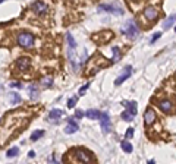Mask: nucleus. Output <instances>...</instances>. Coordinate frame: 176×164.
<instances>
[{"label":"nucleus","mask_w":176,"mask_h":164,"mask_svg":"<svg viewBox=\"0 0 176 164\" xmlns=\"http://www.w3.org/2000/svg\"><path fill=\"white\" fill-rule=\"evenodd\" d=\"M66 160L78 161V163H96V157L93 154H90L87 150H84V148L71 150V154L66 157Z\"/></svg>","instance_id":"f257e3e1"},{"label":"nucleus","mask_w":176,"mask_h":164,"mask_svg":"<svg viewBox=\"0 0 176 164\" xmlns=\"http://www.w3.org/2000/svg\"><path fill=\"white\" fill-rule=\"evenodd\" d=\"M16 40H18V44L21 47H24V49H31L34 45V41H35V38L31 32H19Z\"/></svg>","instance_id":"f03ea898"},{"label":"nucleus","mask_w":176,"mask_h":164,"mask_svg":"<svg viewBox=\"0 0 176 164\" xmlns=\"http://www.w3.org/2000/svg\"><path fill=\"white\" fill-rule=\"evenodd\" d=\"M122 32H123L126 37H129L131 40H135V38L138 37V34H140V30H138V27L135 25L134 21H128L125 25L122 27Z\"/></svg>","instance_id":"7ed1b4c3"},{"label":"nucleus","mask_w":176,"mask_h":164,"mask_svg":"<svg viewBox=\"0 0 176 164\" xmlns=\"http://www.w3.org/2000/svg\"><path fill=\"white\" fill-rule=\"evenodd\" d=\"M31 10H32V13H35L38 16H44L49 12V6L44 2H41V0H37V2H34L31 5Z\"/></svg>","instance_id":"20e7f679"},{"label":"nucleus","mask_w":176,"mask_h":164,"mask_svg":"<svg viewBox=\"0 0 176 164\" xmlns=\"http://www.w3.org/2000/svg\"><path fill=\"white\" fill-rule=\"evenodd\" d=\"M159 8L156 6H148L144 9V18H147V21H156L159 18Z\"/></svg>","instance_id":"39448f33"},{"label":"nucleus","mask_w":176,"mask_h":164,"mask_svg":"<svg viewBox=\"0 0 176 164\" xmlns=\"http://www.w3.org/2000/svg\"><path fill=\"white\" fill-rule=\"evenodd\" d=\"M30 65H31V60H30L28 57H21V59L16 60L15 67L19 70V72H25V70L30 69Z\"/></svg>","instance_id":"423d86ee"},{"label":"nucleus","mask_w":176,"mask_h":164,"mask_svg":"<svg viewBox=\"0 0 176 164\" xmlns=\"http://www.w3.org/2000/svg\"><path fill=\"white\" fill-rule=\"evenodd\" d=\"M98 10H101V12H109V13H113V15H118V16L123 15V10H122L120 8L113 6V5H100Z\"/></svg>","instance_id":"0eeeda50"},{"label":"nucleus","mask_w":176,"mask_h":164,"mask_svg":"<svg viewBox=\"0 0 176 164\" xmlns=\"http://www.w3.org/2000/svg\"><path fill=\"white\" fill-rule=\"evenodd\" d=\"M100 123H101V130L103 133H107L110 130V117L107 113H100Z\"/></svg>","instance_id":"6e6552de"},{"label":"nucleus","mask_w":176,"mask_h":164,"mask_svg":"<svg viewBox=\"0 0 176 164\" xmlns=\"http://www.w3.org/2000/svg\"><path fill=\"white\" fill-rule=\"evenodd\" d=\"M154 120H156V111H154L153 108H147L145 113H144V122H145V125L150 126V125L154 123Z\"/></svg>","instance_id":"1a4fd4ad"},{"label":"nucleus","mask_w":176,"mask_h":164,"mask_svg":"<svg viewBox=\"0 0 176 164\" xmlns=\"http://www.w3.org/2000/svg\"><path fill=\"white\" fill-rule=\"evenodd\" d=\"M110 38H113V32H110V31H104V32H100V35L93 37V40L98 41V43H107Z\"/></svg>","instance_id":"9d476101"},{"label":"nucleus","mask_w":176,"mask_h":164,"mask_svg":"<svg viewBox=\"0 0 176 164\" xmlns=\"http://www.w3.org/2000/svg\"><path fill=\"white\" fill-rule=\"evenodd\" d=\"M131 72H132V67H131V66H126V67H125V72H123L120 76H118V78H116L115 84H116V85H120L123 81H126V79L131 76Z\"/></svg>","instance_id":"9b49d317"},{"label":"nucleus","mask_w":176,"mask_h":164,"mask_svg":"<svg viewBox=\"0 0 176 164\" xmlns=\"http://www.w3.org/2000/svg\"><path fill=\"white\" fill-rule=\"evenodd\" d=\"M62 114H63V111H62V110L54 108V110H52V111H50V114H49V120H50V122H53V123H59Z\"/></svg>","instance_id":"f8f14e48"},{"label":"nucleus","mask_w":176,"mask_h":164,"mask_svg":"<svg viewBox=\"0 0 176 164\" xmlns=\"http://www.w3.org/2000/svg\"><path fill=\"white\" fill-rule=\"evenodd\" d=\"M159 107H160V110L164 111V113H170V111L173 110V104H172L170 100H162V101L159 103Z\"/></svg>","instance_id":"ddd939ff"},{"label":"nucleus","mask_w":176,"mask_h":164,"mask_svg":"<svg viewBox=\"0 0 176 164\" xmlns=\"http://www.w3.org/2000/svg\"><path fill=\"white\" fill-rule=\"evenodd\" d=\"M122 106H125V107L128 108V111H129L131 114H134V116H135L137 111H138V108H137V103H135V101H131V103H126V101H125V103H122Z\"/></svg>","instance_id":"4468645a"},{"label":"nucleus","mask_w":176,"mask_h":164,"mask_svg":"<svg viewBox=\"0 0 176 164\" xmlns=\"http://www.w3.org/2000/svg\"><path fill=\"white\" fill-rule=\"evenodd\" d=\"M74 49H69L68 50V56H69V62L72 63V66H74V69L76 70L78 67H79V63H78V59H76V56L74 54V51H72Z\"/></svg>","instance_id":"2eb2a0df"},{"label":"nucleus","mask_w":176,"mask_h":164,"mask_svg":"<svg viewBox=\"0 0 176 164\" xmlns=\"http://www.w3.org/2000/svg\"><path fill=\"white\" fill-rule=\"evenodd\" d=\"M28 95L31 100H37L38 98V88L35 85H30L28 86Z\"/></svg>","instance_id":"dca6fc26"},{"label":"nucleus","mask_w":176,"mask_h":164,"mask_svg":"<svg viewBox=\"0 0 176 164\" xmlns=\"http://www.w3.org/2000/svg\"><path fill=\"white\" fill-rule=\"evenodd\" d=\"M112 51H113V63H116V62H119L120 60V50H119V47H112Z\"/></svg>","instance_id":"f3484780"},{"label":"nucleus","mask_w":176,"mask_h":164,"mask_svg":"<svg viewBox=\"0 0 176 164\" xmlns=\"http://www.w3.org/2000/svg\"><path fill=\"white\" fill-rule=\"evenodd\" d=\"M75 132H78V125L69 123L68 126L65 128V133H68V135H72V133H75Z\"/></svg>","instance_id":"a211bd4d"},{"label":"nucleus","mask_w":176,"mask_h":164,"mask_svg":"<svg viewBox=\"0 0 176 164\" xmlns=\"http://www.w3.org/2000/svg\"><path fill=\"white\" fill-rule=\"evenodd\" d=\"M52 85H53V78L47 76V78H43L41 79V86L43 88H50Z\"/></svg>","instance_id":"6ab92c4d"},{"label":"nucleus","mask_w":176,"mask_h":164,"mask_svg":"<svg viewBox=\"0 0 176 164\" xmlns=\"http://www.w3.org/2000/svg\"><path fill=\"white\" fill-rule=\"evenodd\" d=\"M18 103H21V97L18 92H10V104L16 106Z\"/></svg>","instance_id":"aec40b11"},{"label":"nucleus","mask_w":176,"mask_h":164,"mask_svg":"<svg viewBox=\"0 0 176 164\" xmlns=\"http://www.w3.org/2000/svg\"><path fill=\"white\" fill-rule=\"evenodd\" d=\"M85 116H88L90 119H98V117H100V111L98 110H88L85 113Z\"/></svg>","instance_id":"412c9836"},{"label":"nucleus","mask_w":176,"mask_h":164,"mask_svg":"<svg viewBox=\"0 0 176 164\" xmlns=\"http://www.w3.org/2000/svg\"><path fill=\"white\" fill-rule=\"evenodd\" d=\"M19 154V148L18 147H13V148H10L8 152H6V155L9 157V158H13V157H16Z\"/></svg>","instance_id":"4be33fe9"},{"label":"nucleus","mask_w":176,"mask_h":164,"mask_svg":"<svg viewBox=\"0 0 176 164\" xmlns=\"http://www.w3.org/2000/svg\"><path fill=\"white\" fill-rule=\"evenodd\" d=\"M66 40H68V44H69V49H75L76 47V43L72 37V34H66Z\"/></svg>","instance_id":"5701e85b"},{"label":"nucleus","mask_w":176,"mask_h":164,"mask_svg":"<svg viewBox=\"0 0 176 164\" xmlns=\"http://www.w3.org/2000/svg\"><path fill=\"white\" fill-rule=\"evenodd\" d=\"M120 147H122V150H123L125 152H128V154H129V152H132V145L128 142V141H123V142L120 144Z\"/></svg>","instance_id":"b1692460"},{"label":"nucleus","mask_w":176,"mask_h":164,"mask_svg":"<svg viewBox=\"0 0 176 164\" xmlns=\"http://www.w3.org/2000/svg\"><path fill=\"white\" fill-rule=\"evenodd\" d=\"M122 119L126 120V122H132V120H134V114H131V113L126 110V111L122 113Z\"/></svg>","instance_id":"393cba45"},{"label":"nucleus","mask_w":176,"mask_h":164,"mask_svg":"<svg viewBox=\"0 0 176 164\" xmlns=\"http://www.w3.org/2000/svg\"><path fill=\"white\" fill-rule=\"evenodd\" d=\"M175 19H176V16H170V18H169V19H167V21H166V22L163 23V28H164V30H169V28H170V27L173 25Z\"/></svg>","instance_id":"a878e982"},{"label":"nucleus","mask_w":176,"mask_h":164,"mask_svg":"<svg viewBox=\"0 0 176 164\" xmlns=\"http://www.w3.org/2000/svg\"><path fill=\"white\" fill-rule=\"evenodd\" d=\"M43 135H44V130H35V132L31 135V141H38Z\"/></svg>","instance_id":"bb28decb"},{"label":"nucleus","mask_w":176,"mask_h":164,"mask_svg":"<svg viewBox=\"0 0 176 164\" xmlns=\"http://www.w3.org/2000/svg\"><path fill=\"white\" fill-rule=\"evenodd\" d=\"M76 101H78V98H76V97H72V98L68 101V107H69V108H74L75 104H76Z\"/></svg>","instance_id":"cd10ccee"},{"label":"nucleus","mask_w":176,"mask_h":164,"mask_svg":"<svg viewBox=\"0 0 176 164\" xmlns=\"http://www.w3.org/2000/svg\"><path fill=\"white\" fill-rule=\"evenodd\" d=\"M132 136H134V129L129 128V129H128V132H126V139H131Z\"/></svg>","instance_id":"c85d7f7f"},{"label":"nucleus","mask_w":176,"mask_h":164,"mask_svg":"<svg viewBox=\"0 0 176 164\" xmlns=\"http://www.w3.org/2000/svg\"><path fill=\"white\" fill-rule=\"evenodd\" d=\"M88 88H90V84H87V85H84L81 89H79V94H81V95H84V94H85V91L88 89Z\"/></svg>","instance_id":"c756f323"},{"label":"nucleus","mask_w":176,"mask_h":164,"mask_svg":"<svg viewBox=\"0 0 176 164\" xmlns=\"http://www.w3.org/2000/svg\"><path fill=\"white\" fill-rule=\"evenodd\" d=\"M75 117H76V119H81V117H84V111H82V110H76V111H75Z\"/></svg>","instance_id":"7c9ffc66"},{"label":"nucleus","mask_w":176,"mask_h":164,"mask_svg":"<svg viewBox=\"0 0 176 164\" xmlns=\"http://www.w3.org/2000/svg\"><path fill=\"white\" fill-rule=\"evenodd\" d=\"M160 37H162V32H157L156 35H154V37L151 38V43H156V41H157V40H159Z\"/></svg>","instance_id":"2f4dec72"},{"label":"nucleus","mask_w":176,"mask_h":164,"mask_svg":"<svg viewBox=\"0 0 176 164\" xmlns=\"http://www.w3.org/2000/svg\"><path fill=\"white\" fill-rule=\"evenodd\" d=\"M10 85H12L13 88H21V84H19V82H12Z\"/></svg>","instance_id":"473e14b6"},{"label":"nucleus","mask_w":176,"mask_h":164,"mask_svg":"<svg viewBox=\"0 0 176 164\" xmlns=\"http://www.w3.org/2000/svg\"><path fill=\"white\" fill-rule=\"evenodd\" d=\"M68 122H69V123H72V125H76V120H75V119H69Z\"/></svg>","instance_id":"72a5a7b5"},{"label":"nucleus","mask_w":176,"mask_h":164,"mask_svg":"<svg viewBox=\"0 0 176 164\" xmlns=\"http://www.w3.org/2000/svg\"><path fill=\"white\" fill-rule=\"evenodd\" d=\"M3 2H5V0H0V5H2V3H3Z\"/></svg>","instance_id":"f704fd0d"},{"label":"nucleus","mask_w":176,"mask_h":164,"mask_svg":"<svg viewBox=\"0 0 176 164\" xmlns=\"http://www.w3.org/2000/svg\"><path fill=\"white\" fill-rule=\"evenodd\" d=\"M175 31H176V28H175Z\"/></svg>","instance_id":"c9c22d12"}]
</instances>
